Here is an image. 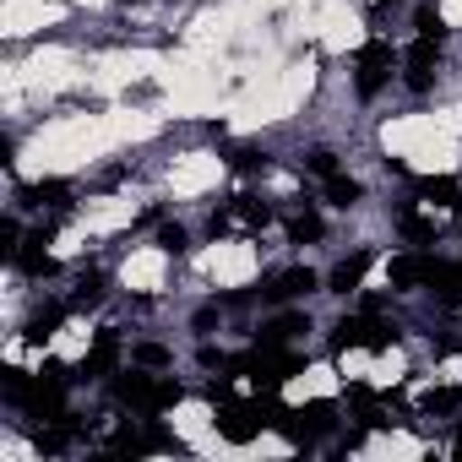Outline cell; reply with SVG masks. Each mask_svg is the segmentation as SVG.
I'll return each mask as SVG.
<instances>
[{
  "label": "cell",
  "mask_w": 462,
  "mask_h": 462,
  "mask_svg": "<svg viewBox=\"0 0 462 462\" xmlns=\"http://www.w3.org/2000/svg\"><path fill=\"white\" fill-rule=\"evenodd\" d=\"M310 289H316V273H310V267H294V273L273 278L262 294H267V300H300V294H310Z\"/></svg>",
  "instance_id": "cell-9"
},
{
  "label": "cell",
  "mask_w": 462,
  "mask_h": 462,
  "mask_svg": "<svg viewBox=\"0 0 462 462\" xmlns=\"http://www.w3.org/2000/svg\"><path fill=\"white\" fill-rule=\"evenodd\" d=\"M305 163H310V174H321V180H327V174H337V158H332V152H310Z\"/></svg>",
  "instance_id": "cell-27"
},
{
  "label": "cell",
  "mask_w": 462,
  "mask_h": 462,
  "mask_svg": "<svg viewBox=\"0 0 462 462\" xmlns=\"http://www.w3.org/2000/svg\"><path fill=\"white\" fill-rule=\"evenodd\" d=\"M169 446H174V440H169L158 424H152V430H131V424H125V430L115 435V451H120V457H147V451H169Z\"/></svg>",
  "instance_id": "cell-6"
},
{
  "label": "cell",
  "mask_w": 462,
  "mask_h": 462,
  "mask_svg": "<svg viewBox=\"0 0 462 462\" xmlns=\"http://www.w3.org/2000/svg\"><path fill=\"white\" fill-rule=\"evenodd\" d=\"M381 6H386V0H381Z\"/></svg>",
  "instance_id": "cell-31"
},
{
  "label": "cell",
  "mask_w": 462,
  "mask_h": 462,
  "mask_svg": "<svg viewBox=\"0 0 462 462\" xmlns=\"http://www.w3.org/2000/svg\"><path fill=\"white\" fill-rule=\"evenodd\" d=\"M207 402H212V408H217V402H235V397H228V381H223V375L207 381Z\"/></svg>",
  "instance_id": "cell-28"
},
{
  "label": "cell",
  "mask_w": 462,
  "mask_h": 462,
  "mask_svg": "<svg viewBox=\"0 0 462 462\" xmlns=\"http://www.w3.org/2000/svg\"><path fill=\"white\" fill-rule=\"evenodd\" d=\"M321 228H327V223H321L316 212H294V217H289V240H294V245H310V240H321Z\"/></svg>",
  "instance_id": "cell-16"
},
{
  "label": "cell",
  "mask_w": 462,
  "mask_h": 462,
  "mask_svg": "<svg viewBox=\"0 0 462 462\" xmlns=\"http://www.w3.org/2000/svg\"><path fill=\"white\" fill-rule=\"evenodd\" d=\"M365 273H370V251H359V256H348L337 273H332V294H354L359 283H365Z\"/></svg>",
  "instance_id": "cell-12"
},
{
  "label": "cell",
  "mask_w": 462,
  "mask_h": 462,
  "mask_svg": "<svg viewBox=\"0 0 462 462\" xmlns=\"http://www.w3.org/2000/svg\"><path fill=\"white\" fill-rule=\"evenodd\" d=\"M397 343V332L386 327V321H375V316H348L337 332H332V354H343V348H370V354H386Z\"/></svg>",
  "instance_id": "cell-1"
},
{
  "label": "cell",
  "mask_w": 462,
  "mask_h": 462,
  "mask_svg": "<svg viewBox=\"0 0 462 462\" xmlns=\"http://www.w3.org/2000/svg\"><path fill=\"white\" fill-rule=\"evenodd\" d=\"M136 365L163 370V365H169V348H163V343H142V348H136Z\"/></svg>",
  "instance_id": "cell-25"
},
{
  "label": "cell",
  "mask_w": 462,
  "mask_h": 462,
  "mask_svg": "<svg viewBox=\"0 0 462 462\" xmlns=\"http://www.w3.org/2000/svg\"><path fill=\"white\" fill-rule=\"evenodd\" d=\"M386 77H392V44H386V39H370V44L359 50V93L375 98V93L386 88Z\"/></svg>",
  "instance_id": "cell-2"
},
{
  "label": "cell",
  "mask_w": 462,
  "mask_h": 462,
  "mask_svg": "<svg viewBox=\"0 0 462 462\" xmlns=\"http://www.w3.org/2000/svg\"><path fill=\"white\" fill-rule=\"evenodd\" d=\"M419 196H430V201H440V207H462V185H457V180H446V174L419 180Z\"/></svg>",
  "instance_id": "cell-14"
},
{
  "label": "cell",
  "mask_w": 462,
  "mask_h": 462,
  "mask_svg": "<svg viewBox=\"0 0 462 462\" xmlns=\"http://www.w3.org/2000/svg\"><path fill=\"white\" fill-rule=\"evenodd\" d=\"M17 267H23L28 278H50V273H55V262H50L44 251H17Z\"/></svg>",
  "instance_id": "cell-22"
},
{
  "label": "cell",
  "mask_w": 462,
  "mask_h": 462,
  "mask_svg": "<svg viewBox=\"0 0 462 462\" xmlns=\"http://www.w3.org/2000/svg\"><path fill=\"white\" fill-rule=\"evenodd\" d=\"M115 359H120V337H115V332H98V343L88 348V359L77 365V375H109Z\"/></svg>",
  "instance_id": "cell-8"
},
{
  "label": "cell",
  "mask_w": 462,
  "mask_h": 462,
  "mask_svg": "<svg viewBox=\"0 0 462 462\" xmlns=\"http://www.w3.org/2000/svg\"><path fill=\"white\" fill-rule=\"evenodd\" d=\"M413 28H419V39H446V23H440V6H435V0H424V6H419Z\"/></svg>",
  "instance_id": "cell-20"
},
{
  "label": "cell",
  "mask_w": 462,
  "mask_h": 462,
  "mask_svg": "<svg viewBox=\"0 0 462 462\" xmlns=\"http://www.w3.org/2000/svg\"><path fill=\"white\" fill-rule=\"evenodd\" d=\"M66 196H71L66 180H44V185H28V190H23V201H33V207H44V201H66Z\"/></svg>",
  "instance_id": "cell-21"
},
{
  "label": "cell",
  "mask_w": 462,
  "mask_h": 462,
  "mask_svg": "<svg viewBox=\"0 0 462 462\" xmlns=\"http://www.w3.org/2000/svg\"><path fill=\"white\" fill-rule=\"evenodd\" d=\"M300 332H310V321H305V316H278L273 327H262V332H256V348H283V343H294Z\"/></svg>",
  "instance_id": "cell-10"
},
{
  "label": "cell",
  "mask_w": 462,
  "mask_h": 462,
  "mask_svg": "<svg viewBox=\"0 0 462 462\" xmlns=\"http://www.w3.org/2000/svg\"><path fill=\"white\" fill-rule=\"evenodd\" d=\"M419 408H424V413H457V408H462V392H457V386H435V392L419 397Z\"/></svg>",
  "instance_id": "cell-17"
},
{
  "label": "cell",
  "mask_w": 462,
  "mask_h": 462,
  "mask_svg": "<svg viewBox=\"0 0 462 462\" xmlns=\"http://www.w3.org/2000/svg\"><path fill=\"white\" fill-rule=\"evenodd\" d=\"M267 217H273V207L256 201V196H235V201H228V223H240V228H262Z\"/></svg>",
  "instance_id": "cell-11"
},
{
  "label": "cell",
  "mask_w": 462,
  "mask_h": 462,
  "mask_svg": "<svg viewBox=\"0 0 462 462\" xmlns=\"http://www.w3.org/2000/svg\"><path fill=\"white\" fill-rule=\"evenodd\" d=\"M457 451H462V440H457Z\"/></svg>",
  "instance_id": "cell-30"
},
{
  "label": "cell",
  "mask_w": 462,
  "mask_h": 462,
  "mask_svg": "<svg viewBox=\"0 0 462 462\" xmlns=\"http://www.w3.org/2000/svg\"><path fill=\"white\" fill-rule=\"evenodd\" d=\"M235 169H245V174H256V169H267V152H256V147H240L235 158H228Z\"/></svg>",
  "instance_id": "cell-26"
},
{
  "label": "cell",
  "mask_w": 462,
  "mask_h": 462,
  "mask_svg": "<svg viewBox=\"0 0 462 462\" xmlns=\"http://www.w3.org/2000/svg\"><path fill=\"white\" fill-rule=\"evenodd\" d=\"M77 435H82V424L71 413H55V419H44V430H33V446L39 451H66Z\"/></svg>",
  "instance_id": "cell-7"
},
{
  "label": "cell",
  "mask_w": 462,
  "mask_h": 462,
  "mask_svg": "<svg viewBox=\"0 0 462 462\" xmlns=\"http://www.w3.org/2000/svg\"><path fill=\"white\" fill-rule=\"evenodd\" d=\"M60 321H66V305H50V310H39V316L28 321V343H50V337L60 332Z\"/></svg>",
  "instance_id": "cell-15"
},
{
  "label": "cell",
  "mask_w": 462,
  "mask_h": 462,
  "mask_svg": "<svg viewBox=\"0 0 462 462\" xmlns=\"http://www.w3.org/2000/svg\"><path fill=\"white\" fill-rule=\"evenodd\" d=\"M327 201H332V207H354V201H359V180H348V174H327Z\"/></svg>",
  "instance_id": "cell-19"
},
{
  "label": "cell",
  "mask_w": 462,
  "mask_h": 462,
  "mask_svg": "<svg viewBox=\"0 0 462 462\" xmlns=\"http://www.w3.org/2000/svg\"><path fill=\"white\" fill-rule=\"evenodd\" d=\"M158 245H163L169 256H185V251H190V240H185V228H180V223H169V228H158Z\"/></svg>",
  "instance_id": "cell-24"
},
{
  "label": "cell",
  "mask_w": 462,
  "mask_h": 462,
  "mask_svg": "<svg viewBox=\"0 0 462 462\" xmlns=\"http://www.w3.org/2000/svg\"><path fill=\"white\" fill-rule=\"evenodd\" d=\"M98 300H104V278H98V273H88V278H82V289L71 294V305H77V310H88V305H98Z\"/></svg>",
  "instance_id": "cell-23"
},
{
  "label": "cell",
  "mask_w": 462,
  "mask_h": 462,
  "mask_svg": "<svg viewBox=\"0 0 462 462\" xmlns=\"http://www.w3.org/2000/svg\"><path fill=\"white\" fill-rule=\"evenodd\" d=\"M397 228H402V240H413V245H430L435 240V223L419 217L413 207H397Z\"/></svg>",
  "instance_id": "cell-13"
},
{
  "label": "cell",
  "mask_w": 462,
  "mask_h": 462,
  "mask_svg": "<svg viewBox=\"0 0 462 462\" xmlns=\"http://www.w3.org/2000/svg\"><path fill=\"white\" fill-rule=\"evenodd\" d=\"M115 397H120V402H131V408H142V413L152 419L158 381H152V375H142V370H131V375H120V381H115Z\"/></svg>",
  "instance_id": "cell-5"
},
{
  "label": "cell",
  "mask_w": 462,
  "mask_h": 462,
  "mask_svg": "<svg viewBox=\"0 0 462 462\" xmlns=\"http://www.w3.org/2000/svg\"><path fill=\"white\" fill-rule=\"evenodd\" d=\"M435 55H440V39H413V50H408V88H413V93L430 88V77H435Z\"/></svg>",
  "instance_id": "cell-3"
},
{
  "label": "cell",
  "mask_w": 462,
  "mask_h": 462,
  "mask_svg": "<svg viewBox=\"0 0 462 462\" xmlns=\"http://www.w3.org/2000/svg\"><path fill=\"white\" fill-rule=\"evenodd\" d=\"M0 240H6V256H17V223H12V217L0 223Z\"/></svg>",
  "instance_id": "cell-29"
},
{
  "label": "cell",
  "mask_w": 462,
  "mask_h": 462,
  "mask_svg": "<svg viewBox=\"0 0 462 462\" xmlns=\"http://www.w3.org/2000/svg\"><path fill=\"white\" fill-rule=\"evenodd\" d=\"M440 262L435 256H397L392 262V289H419V283H435Z\"/></svg>",
  "instance_id": "cell-4"
},
{
  "label": "cell",
  "mask_w": 462,
  "mask_h": 462,
  "mask_svg": "<svg viewBox=\"0 0 462 462\" xmlns=\"http://www.w3.org/2000/svg\"><path fill=\"white\" fill-rule=\"evenodd\" d=\"M430 289H435L446 305H462V267H446V262H440V273H435Z\"/></svg>",
  "instance_id": "cell-18"
}]
</instances>
